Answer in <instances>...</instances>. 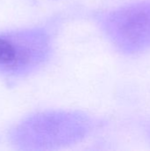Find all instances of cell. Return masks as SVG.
Returning <instances> with one entry per match:
<instances>
[{
    "label": "cell",
    "mask_w": 150,
    "mask_h": 151,
    "mask_svg": "<svg viewBox=\"0 0 150 151\" xmlns=\"http://www.w3.org/2000/svg\"><path fill=\"white\" fill-rule=\"evenodd\" d=\"M88 130V119L79 113L42 112L21 122L12 131L11 141L21 150H53L79 142Z\"/></svg>",
    "instance_id": "1"
},
{
    "label": "cell",
    "mask_w": 150,
    "mask_h": 151,
    "mask_svg": "<svg viewBox=\"0 0 150 151\" xmlns=\"http://www.w3.org/2000/svg\"><path fill=\"white\" fill-rule=\"evenodd\" d=\"M50 48L49 36L40 29L0 35V72L10 75L28 73L45 61Z\"/></svg>",
    "instance_id": "2"
},
{
    "label": "cell",
    "mask_w": 150,
    "mask_h": 151,
    "mask_svg": "<svg viewBox=\"0 0 150 151\" xmlns=\"http://www.w3.org/2000/svg\"><path fill=\"white\" fill-rule=\"evenodd\" d=\"M103 27L111 42L126 53L150 47V2L137 3L110 12Z\"/></svg>",
    "instance_id": "3"
}]
</instances>
